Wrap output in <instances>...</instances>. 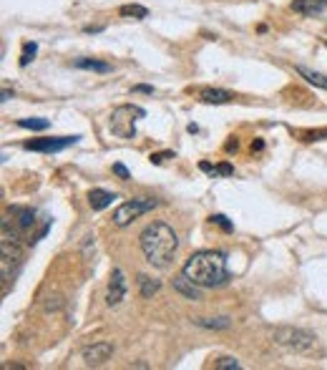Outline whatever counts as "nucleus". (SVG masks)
Returning a JSON list of instances; mask_svg holds the SVG:
<instances>
[{"label": "nucleus", "instance_id": "f257e3e1", "mask_svg": "<svg viewBox=\"0 0 327 370\" xmlns=\"http://www.w3.org/2000/svg\"><path fill=\"white\" fill-rule=\"evenodd\" d=\"M184 275L199 287H222L229 280V267H227L225 252L219 250H199L189 257L182 269Z\"/></svg>", "mask_w": 327, "mask_h": 370}, {"label": "nucleus", "instance_id": "f03ea898", "mask_svg": "<svg viewBox=\"0 0 327 370\" xmlns=\"http://www.w3.org/2000/svg\"><path fill=\"white\" fill-rule=\"evenodd\" d=\"M139 245L146 257V262L164 269V267H169L171 257L176 255L179 237H176V232L166 224V222H152V224L141 232Z\"/></svg>", "mask_w": 327, "mask_h": 370}, {"label": "nucleus", "instance_id": "7ed1b4c3", "mask_svg": "<svg viewBox=\"0 0 327 370\" xmlns=\"http://www.w3.org/2000/svg\"><path fill=\"white\" fill-rule=\"evenodd\" d=\"M146 111L141 106H131V103H126V106H116L114 114H111V134H114L116 139H133L136 136V121L144 119Z\"/></svg>", "mask_w": 327, "mask_h": 370}, {"label": "nucleus", "instance_id": "20e7f679", "mask_svg": "<svg viewBox=\"0 0 327 370\" xmlns=\"http://www.w3.org/2000/svg\"><path fill=\"white\" fill-rule=\"evenodd\" d=\"M274 343L279 347H285V350H292V352H309L315 347L317 338L307 330H300V328H277L274 330Z\"/></svg>", "mask_w": 327, "mask_h": 370}, {"label": "nucleus", "instance_id": "39448f33", "mask_svg": "<svg viewBox=\"0 0 327 370\" xmlns=\"http://www.w3.org/2000/svg\"><path fill=\"white\" fill-rule=\"evenodd\" d=\"M0 255H3V277L8 280V272H15L20 262H23V245H20L18 232H8L3 224V239H0Z\"/></svg>", "mask_w": 327, "mask_h": 370}, {"label": "nucleus", "instance_id": "423d86ee", "mask_svg": "<svg viewBox=\"0 0 327 370\" xmlns=\"http://www.w3.org/2000/svg\"><path fill=\"white\" fill-rule=\"evenodd\" d=\"M159 202L156 199H149V197H139V199H131V202H124L121 207L114 212V224L116 227H128L133 219H139L141 215L156 209Z\"/></svg>", "mask_w": 327, "mask_h": 370}, {"label": "nucleus", "instance_id": "0eeeda50", "mask_svg": "<svg viewBox=\"0 0 327 370\" xmlns=\"http://www.w3.org/2000/svg\"><path fill=\"white\" fill-rule=\"evenodd\" d=\"M81 136H53V139H33V141H25L23 146L28 151H43V154H55V151H63L73 143H79Z\"/></svg>", "mask_w": 327, "mask_h": 370}, {"label": "nucleus", "instance_id": "6e6552de", "mask_svg": "<svg viewBox=\"0 0 327 370\" xmlns=\"http://www.w3.org/2000/svg\"><path fill=\"white\" fill-rule=\"evenodd\" d=\"M126 277H124V272L119 267H114V272H111V280H109V293H106V305L109 307H116V305H121L124 300H126Z\"/></svg>", "mask_w": 327, "mask_h": 370}, {"label": "nucleus", "instance_id": "1a4fd4ad", "mask_svg": "<svg viewBox=\"0 0 327 370\" xmlns=\"http://www.w3.org/2000/svg\"><path fill=\"white\" fill-rule=\"evenodd\" d=\"M111 355H114V345H111V343H93L91 347L84 350L86 365H103Z\"/></svg>", "mask_w": 327, "mask_h": 370}, {"label": "nucleus", "instance_id": "9d476101", "mask_svg": "<svg viewBox=\"0 0 327 370\" xmlns=\"http://www.w3.org/2000/svg\"><path fill=\"white\" fill-rule=\"evenodd\" d=\"M171 285H174L176 293L184 295L187 300H201V290H204V287H199L196 282H192L187 275H184V272H179V275L174 277V282H171Z\"/></svg>", "mask_w": 327, "mask_h": 370}, {"label": "nucleus", "instance_id": "9b49d317", "mask_svg": "<svg viewBox=\"0 0 327 370\" xmlns=\"http://www.w3.org/2000/svg\"><path fill=\"white\" fill-rule=\"evenodd\" d=\"M234 96L229 91L222 89H199V101L201 103H212V106H219V103H229Z\"/></svg>", "mask_w": 327, "mask_h": 370}, {"label": "nucleus", "instance_id": "f8f14e48", "mask_svg": "<svg viewBox=\"0 0 327 370\" xmlns=\"http://www.w3.org/2000/svg\"><path fill=\"white\" fill-rule=\"evenodd\" d=\"M116 199L114 191H103V189H91L88 191V204H91L93 212H101V209L111 207V202Z\"/></svg>", "mask_w": 327, "mask_h": 370}, {"label": "nucleus", "instance_id": "ddd939ff", "mask_svg": "<svg viewBox=\"0 0 327 370\" xmlns=\"http://www.w3.org/2000/svg\"><path fill=\"white\" fill-rule=\"evenodd\" d=\"M325 8L327 6L322 0H292V11L302 13V15H320Z\"/></svg>", "mask_w": 327, "mask_h": 370}, {"label": "nucleus", "instance_id": "4468645a", "mask_svg": "<svg viewBox=\"0 0 327 370\" xmlns=\"http://www.w3.org/2000/svg\"><path fill=\"white\" fill-rule=\"evenodd\" d=\"M13 215L18 217V229L20 232H28V229L36 224V212L31 207H13Z\"/></svg>", "mask_w": 327, "mask_h": 370}, {"label": "nucleus", "instance_id": "2eb2a0df", "mask_svg": "<svg viewBox=\"0 0 327 370\" xmlns=\"http://www.w3.org/2000/svg\"><path fill=\"white\" fill-rule=\"evenodd\" d=\"M297 73H300L309 86H317V89L327 91V76H322V73L312 71V68H305V66H297Z\"/></svg>", "mask_w": 327, "mask_h": 370}, {"label": "nucleus", "instance_id": "dca6fc26", "mask_svg": "<svg viewBox=\"0 0 327 370\" xmlns=\"http://www.w3.org/2000/svg\"><path fill=\"white\" fill-rule=\"evenodd\" d=\"M139 290H141V298L149 300L161 290V282L154 280V277H149V275H139Z\"/></svg>", "mask_w": 327, "mask_h": 370}, {"label": "nucleus", "instance_id": "f3484780", "mask_svg": "<svg viewBox=\"0 0 327 370\" xmlns=\"http://www.w3.org/2000/svg\"><path fill=\"white\" fill-rule=\"evenodd\" d=\"M73 66L86 68V71H98V73H109L111 71V63H106V60H93V58H79Z\"/></svg>", "mask_w": 327, "mask_h": 370}, {"label": "nucleus", "instance_id": "a211bd4d", "mask_svg": "<svg viewBox=\"0 0 327 370\" xmlns=\"http://www.w3.org/2000/svg\"><path fill=\"white\" fill-rule=\"evenodd\" d=\"M199 169L204 174H209V177H232V174H234V167H232V164H217V167H212L209 162H201Z\"/></svg>", "mask_w": 327, "mask_h": 370}, {"label": "nucleus", "instance_id": "6ab92c4d", "mask_svg": "<svg viewBox=\"0 0 327 370\" xmlns=\"http://www.w3.org/2000/svg\"><path fill=\"white\" fill-rule=\"evenodd\" d=\"M199 328H209V330H225V328H229L232 325V320L229 317H214V320H206V317H196L194 320Z\"/></svg>", "mask_w": 327, "mask_h": 370}, {"label": "nucleus", "instance_id": "aec40b11", "mask_svg": "<svg viewBox=\"0 0 327 370\" xmlns=\"http://www.w3.org/2000/svg\"><path fill=\"white\" fill-rule=\"evenodd\" d=\"M124 15V18H133V20H144L149 18V11H146L144 6H121V11H119Z\"/></svg>", "mask_w": 327, "mask_h": 370}, {"label": "nucleus", "instance_id": "412c9836", "mask_svg": "<svg viewBox=\"0 0 327 370\" xmlns=\"http://www.w3.org/2000/svg\"><path fill=\"white\" fill-rule=\"evenodd\" d=\"M20 129H31V132H43V129H48L51 121L48 119H20L18 121Z\"/></svg>", "mask_w": 327, "mask_h": 370}, {"label": "nucleus", "instance_id": "4be33fe9", "mask_svg": "<svg viewBox=\"0 0 327 370\" xmlns=\"http://www.w3.org/2000/svg\"><path fill=\"white\" fill-rule=\"evenodd\" d=\"M36 51H38L36 43H25V46H23V56H20V66H28V63L33 60V56H36Z\"/></svg>", "mask_w": 327, "mask_h": 370}, {"label": "nucleus", "instance_id": "5701e85b", "mask_svg": "<svg viewBox=\"0 0 327 370\" xmlns=\"http://www.w3.org/2000/svg\"><path fill=\"white\" fill-rule=\"evenodd\" d=\"M209 219H212V224H217V227L225 229V232H232V229H234V224H232V222H227L225 215H212Z\"/></svg>", "mask_w": 327, "mask_h": 370}, {"label": "nucleus", "instance_id": "b1692460", "mask_svg": "<svg viewBox=\"0 0 327 370\" xmlns=\"http://www.w3.org/2000/svg\"><path fill=\"white\" fill-rule=\"evenodd\" d=\"M214 368L217 370H236L239 368V363H236V358H219L217 363H214Z\"/></svg>", "mask_w": 327, "mask_h": 370}, {"label": "nucleus", "instance_id": "393cba45", "mask_svg": "<svg viewBox=\"0 0 327 370\" xmlns=\"http://www.w3.org/2000/svg\"><path fill=\"white\" fill-rule=\"evenodd\" d=\"M114 174L121 177V179H131V174H128V169L124 167V164H114Z\"/></svg>", "mask_w": 327, "mask_h": 370}, {"label": "nucleus", "instance_id": "a878e982", "mask_svg": "<svg viewBox=\"0 0 327 370\" xmlns=\"http://www.w3.org/2000/svg\"><path fill=\"white\" fill-rule=\"evenodd\" d=\"M164 159H174V154H171V151H166V154H154V156H152V162H154V164H161Z\"/></svg>", "mask_w": 327, "mask_h": 370}, {"label": "nucleus", "instance_id": "bb28decb", "mask_svg": "<svg viewBox=\"0 0 327 370\" xmlns=\"http://www.w3.org/2000/svg\"><path fill=\"white\" fill-rule=\"evenodd\" d=\"M133 94H154V86H133Z\"/></svg>", "mask_w": 327, "mask_h": 370}, {"label": "nucleus", "instance_id": "cd10ccee", "mask_svg": "<svg viewBox=\"0 0 327 370\" xmlns=\"http://www.w3.org/2000/svg\"><path fill=\"white\" fill-rule=\"evenodd\" d=\"M322 3H325V6H327V0H322Z\"/></svg>", "mask_w": 327, "mask_h": 370}, {"label": "nucleus", "instance_id": "c85d7f7f", "mask_svg": "<svg viewBox=\"0 0 327 370\" xmlns=\"http://www.w3.org/2000/svg\"><path fill=\"white\" fill-rule=\"evenodd\" d=\"M325 46H327V41H325Z\"/></svg>", "mask_w": 327, "mask_h": 370}]
</instances>
